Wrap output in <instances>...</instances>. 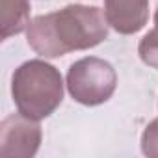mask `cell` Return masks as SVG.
<instances>
[{"label":"cell","instance_id":"obj_1","mask_svg":"<svg viewBox=\"0 0 158 158\" xmlns=\"http://www.w3.org/2000/svg\"><path fill=\"white\" fill-rule=\"evenodd\" d=\"M108 21L101 8L69 4L60 11L39 15L26 28L30 48L43 58H60L73 50H88L108 37Z\"/></svg>","mask_w":158,"mask_h":158},{"label":"cell","instance_id":"obj_2","mask_svg":"<svg viewBox=\"0 0 158 158\" xmlns=\"http://www.w3.org/2000/svg\"><path fill=\"white\" fill-rule=\"evenodd\" d=\"M11 97L23 115L41 121L63 101L61 73L45 60H28L11 76Z\"/></svg>","mask_w":158,"mask_h":158},{"label":"cell","instance_id":"obj_3","mask_svg":"<svg viewBox=\"0 0 158 158\" xmlns=\"http://www.w3.org/2000/svg\"><path fill=\"white\" fill-rule=\"evenodd\" d=\"M65 86L76 102L84 106H99L114 95L117 88V73L106 60L88 56L69 67Z\"/></svg>","mask_w":158,"mask_h":158},{"label":"cell","instance_id":"obj_4","mask_svg":"<svg viewBox=\"0 0 158 158\" xmlns=\"http://www.w3.org/2000/svg\"><path fill=\"white\" fill-rule=\"evenodd\" d=\"M43 130L37 119L21 112L10 114L0 123V154L6 158H32L39 151Z\"/></svg>","mask_w":158,"mask_h":158},{"label":"cell","instance_id":"obj_5","mask_svg":"<svg viewBox=\"0 0 158 158\" xmlns=\"http://www.w3.org/2000/svg\"><path fill=\"white\" fill-rule=\"evenodd\" d=\"M104 15L117 34H138L149 21V0H104Z\"/></svg>","mask_w":158,"mask_h":158},{"label":"cell","instance_id":"obj_6","mask_svg":"<svg viewBox=\"0 0 158 158\" xmlns=\"http://www.w3.org/2000/svg\"><path fill=\"white\" fill-rule=\"evenodd\" d=\"M30 24V0H2V39L24 32Z\"/></svg>","mask_w":158,"mask_h":158},{"label":"cell","instance_id":"obj_7","mask_svg":"<svg viewBox=\"0 0 158 158\" xmlns=\"http://www.w3.org/2000/svg\"><path fill=\"white\" fill-rule=\"evenodd\" d=\"M138 54L145 65L158 69V24H154V28L141 37L138 45Z\"/></svg>","mask_w":158,"mask_h":158},{"label":"cell","instance_id":"obj_8","mask_svg":"<svg viewBox=\"0 0 158 158\" xmlns=\"http://www.w3.org/2000/svg\"><path fill=\"white\" fill-rule=\"evenodd\" d=\"M141 151L145 156L158 158V117L145 127L141 134Z\"/></svg>","mask_w":158,"mask_h":158},{"label":"cell","instance_id":"obj_9","mask_svg":"<svg viewBox=\"0 0 158 158\" xmlns=\"http://www.w3.org/2000/svg\"><path fill=\"white\" fill-rule=\"evenodd\" d=\"M154 24H158V8H156V11H154Z\"/></svg>","mask_w":158,"mask_h":158}]
</instances>
